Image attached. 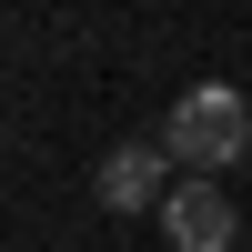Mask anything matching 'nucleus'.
I'll return each instance as SVG.
<instances>
[{"label":"nucleus","instance_id":"nucleus-1","mask_svg":"<svg viewBox=\"0 0 252 252\" xmlns=\"http://www.w3.org/2000/svg\"><path fill=\"white\" fill-rule=\"evenodd\" d=\"M161 152L182 161V172H202V182H222L232 172V161L252 152V101L232 91V81H192V91L172 101V111H161Z\"/></svg>","mask_w":252,"mask_h":252},{"label":"nucleus","instance_id":"nucleus-2","mask_svg":"<svg viewBox=\"0 0 252 252\" xmlns=\"http://www.w3.org/2000/svg\"><path fill=\"white\" fill-rule=\"evenodd\" d=\"M182 182V161L161 152V141H111V152L91 161V202L101 212H161Z\"/></svg>","mask_w":252,"mask_h":252},{"label":"nucleus","instance_id":"nucleus-3","mask_svg":"<svg viewBox=\"0 0 252 252\" xmlns=\"http://www.w3.org/2000/svg\"><path fill=\"white\" fill-rule=\"evenodd\" d=\"M161 232H172V252H232V242H242V212H232V192H222V182L182 172L172 202H161Z\"/></svg>","mask_w":252,"mask_h":252}]
</instances>
